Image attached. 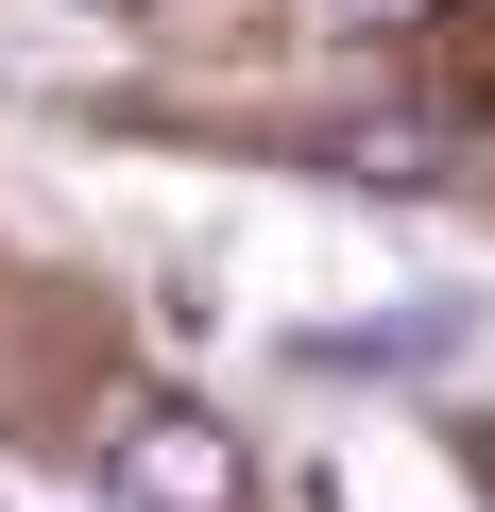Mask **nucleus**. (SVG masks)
Here are the masks:
<instances>
[{"mask_svg": "<svg viewBox=\"0 0 495 512\" xmlns=\"http://www.w3.org/2000/svg\"><path fill=\"white\" fill-rule=\"evenodd\" d=\"M103 461H120V512H239L257 495V444H239L222 410H188V393H137Z\"/></svg>", "mask_w": 495, "mask_h": 512, "instance_id": "obj_1", "label": "nucleus"}, {"mask_svg": "<svg viewBox=\"0 0 495 512\" xmlns=\"http://www.w3.org/2000/svg\"><path fill=\"white\" fill-rule=\"evenodd\" d=\"M103 18H120V0H103Z\"/></svg>", "mask_w": 495, "mask_h": 512, "instance_id": "obj_2", "label": "nucleus"}]
</instances>
